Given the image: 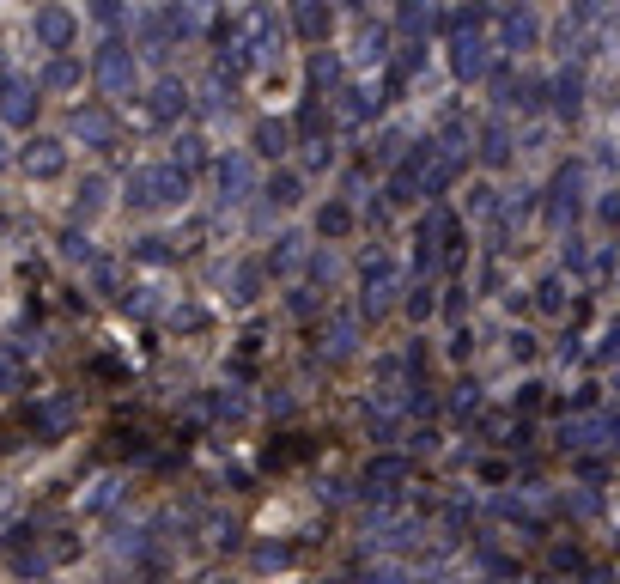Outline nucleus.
<instances>
[{
  "mask_svg": "<svg viewBox=\"0 0 620 584\" xmlns=\"http://www.w3.org/2000/svg\"><path fill=\"white\" fill-rule=\"evenodd\" d=\"M19 171H25L31 183L61 177V171H67V140H55V134H31V140L19 146Z\"/></svg>",
  "mask_w": 620,
  "mask_h": 584,
  "instance_id": "f257e3e1",
  "label": "nucleus"
},
{
  "mask_svg": "<svg viewBox=\"0 0 620 584\" xmlns=\"http://www.w3.org/2000/svg\"><path fill=\"white\" fill-rule=\"evenodd\" d=\"M31 31H37V43H43L49 55H67V49H73V31H80V19H73L61 0H43L37 19H31Z\"/></svg>",
  "mask_w": 620,
  "mask_h": 584,
  "instance_id": "f03ea898",
  "label": "nucleus"
},
{
  "mask_svg": "<svg viewBox=\"0 0 620 584\" xmlns=\"http://www.w3.org/2000/svg\"><path fill=\"white\" fill-rule=\"evenodd\" d=\"M0 128H37V86L31 80L0 86Z\"/></svg>",
  "mask_w": 620,
  "mask_h": 584,
  "instance_id": "7ed1b4c3",
  "label": "nucleus"
},
{
  "mask_svg": "<svg viewBox=\"0 0 620 584\" xmlns=\"http://www.w3.org/2000/svg\"><path fill=\"white\" fill-rule=\"evenodd\" d=\"M92 67H98V86H104V92H110V98H116V92H128V86H134V67H128V55H122V43H104V49H98V61H92Z\"/></svg>",
  "mask_w": 620,
  "mask_h": 584,
  "instance_id": "20e7f679",
  "label": "nucleus"
},
{
  "mask_svg": "<svg viewBox=\"0 0 620 584\" xmlns=\"http://www.w3.org/2000/svg\"><path fill=\"white\" fill-rule=\"evenodd\" d=\"M159 201H177V177L140 171V177H134V207H159Z\"/></svg>",
  "mask_w": 620,
  "mask_h": 584,
  "instance_id": "39448f33",
  "label": "nucleus"
},
{
  "mask_svg": "<svg viewBox=\"0 0 620 584\" xmlns=\"http://www.w3.org/2000/svg\"><path fill=\"white\" fill-rule=\"evenodd\" d=\"M67 420H73V408H67V402H37V408H25V426H31L37 438H55Z\"/></svg>",
  "mask_w": 620,
  "mask_h": 584,
  "instance_id": "423d86ee",
  "label": "nucleus"
},
{
  "mask_svg": "<svg viewBox=\"0 0 620 584\" xmlns=\"http://www.w3.org/2000/svg\"><path fill=\"white\" fill-rule=\"evenodd\" d=\"M43 86H49V92H73V86H80V61H73V55H55L49 73H43Z\"/></svg>",
  "mask_w": 620,
  "mask_h": 584,
  "instance_id": "0eeeda50",
  "label": "nucleus"
},
{
  "mask_svg": "<svg viewBox=\"0 0 620 584\" xmlns=\"http://www.w3.org/2000/svg\"><path fill=\"white\" fill-rule=\"evenodd\" d=\"M67 128L80 134V140H104V116H98V110H73V116H67Z\"/></svg>",
  "mask_w": 620,
  "mask_h": 584,
  "instance_id": "6e6552de",
  "label": "nucleus"
},
{
  "mask_svg": "<svg viewBox=\"0 0 620 584\" xmlns=\"http://www.w3.org/2000/svg\"><path fill=\"white\" fill-rule=\"evenodd\" d=\"M98 201H104V183H86L80 189V213H98Z\"/></svg>",
  "mask_w": 620,
  "mask_h": 584,
  "instance_id": "1a4fd4ad",
  "label": "nucleus"
},
{
  "mask_svg": "<svg viewBox=\"0 0 620 584\" xmlns=\"http://www.w3.org/2000/svg\"><path fill=\"white\" fill-rule=\"evenodd\" d=\"M61 256L80 262V256H86V238H80V232H61Z\"/></svg>",
  "mask_w": 620,
  "mask_h": 584,
  "instance_id": "9d476101",
  "label": "nucleus"
},
{
  "mask_svg": "<svg viewBox=\"0 0 620 584\" xmlns=\"http://www.w3.org/2000/svg\"><path fill=\"white\" fill-rule=\"evenodd\" d=\"M92 13H98V19L110 25V19H122V0H92Z\"/></svg>",
  "mask_w": 620,
  "mask_h": 584,
  "instance_id": "9b49d317",
  "label": "nucleus"
},
{
  "mask_svg": "<svg viewBox=\"0 0 620 584\" xmlns=\"http://www.w3.org/2000/svg\"><path fill=\"white\" fill-rule=\"evenodd\" d=\"M13 165H19V153L7 146V128H0V171H13Z\"/></svg>",
  "mask_w": 620,
  "mask_h": 584,
  "instance_id": "f8f14e48",
  "label": "nucleus"
},
{
  "mask_svg": "<svg viewBox=\"0 0 620 584\" xmlns=\"http://www.w3.org/2000/svg\"><path fill=\"white\" fill-rule=\"evenodd\" d=\"M7 390H19V372H13L7 359H0V396H7Z\"/></svg>",
  "mask_w": 620,
  "mask_h": 584,
  "instance_id": "ddd939ff",
  "label": "nucleus"
},
{
  "mask_svg": "<svg viewBox=\"0 0 620 584\" xmlns=\"http://www.w3.org/2000/svg\"><path fill=\"white\" fill-rule=\"evenodd\" d=\"M0 232H7V207H0Z\"/></svg>",
  "mask_w": 620,
  "mask_h": 584,
  "instance_id": "4468645a",
  "label": "nucleus"
}]
</instances>
